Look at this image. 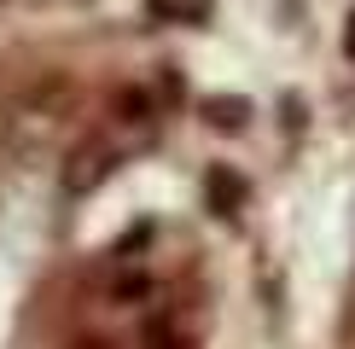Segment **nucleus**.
I'll use <instances>...</instances> for the list:
<instances>
[{
  "label": "nucleus",
  "mask_w": 355,
  "mask_h": 349,
  "mask_svg": "<svg viewBox=\"0 0 355 349\" xmlns=\"http://www.w3.org/2000/svg\"><path fill=\"white\" fill-rule=\"evenodd\" d=\"M111 169H116V152H111V145H99V140H87V145H76V157H70L64 186H70V193H94Z\"/></svg>",
  "instance_id": "1"
},
{
  "label": "nucleus",
  "mask_w": 355,
  "mask_h": 349,
  "mask_svg": "<svg viewBox=\"0 0 355 349\" xmlns=\"http://www.w3.org/2000/svg\"><path fill=\"white\" fill-rule=\"evenodd\" d=\"M116 111H123V123H146V116H152V99H146L140 87H123V93H116Z\"/></svg>",
  "instance_id": "6"
},
{
  "label": "nucleus",
  "mask_w": 355,
  "mask_h": 349,
  "mask_svg": "<svg viewBox=\"0 0 355 349\" xmlns=\"http://www.w3.org/2000/svg\"><path fill=\"white\" fill-rule=\"evenodd\" d=\"M344 53L355 58V12H349V29H344Z\"/></svg>",
  "instance_id": "9"
},
{
  "label": "nucleus",
  "mask_w": 355,
  "mask_h": 349,
  "mask_svg": "<svg viewBox=\"0 0 355 349\" xmlns=\"http://www.w3.org/2000/svg\"><path fill=\"white\" fill-rule=\"evenodd\" d=\"M204 204H210L216 222H239V210H245V181H239L227 163H216L210 174H204Z\"/></svg>",
  "instance_id": "2"
},
{
  "label": "nucleus",
  "mask_w": 355,
  "mask_h": 349,
  "mask_svg": "<svg viewBox=\"0 0 355 349\" xmlns=\"http://www.w3.org/2000/svg\"><path fill=\"white\" fill-rule=\"evenodd\" d=\"M204 116H210V128H245L250 123V105L245 99H227V93H216V99H204Z\"/></svg>",
  "instance_id": "3"
},
{
  "label": "nucleus",
  "mask_w": 355,
  "mask_h": 349,
  "mask_svg": "<svg viewBox=\"0 0 355 349\" xmlns=\"http://www.w3.org/2000/svg\"><path fill=\"white\" fill-rule=\"evenodd\" d=\"M146 239H152V222H140V227H128L123 239H116V256H128V251H140Z\"/></svg>",
  "instance_id": "7"
},
{
  "label": "nucleus",
  "mask_w": 355,
  "mask_h": 349,
  "mask_svg": "<svg viewBox=\"0 0 355 349\" xmlns=\"http://www.w3.org/2000/svg\"><path fill=\"white\" fill-rule=\"evenodd\" d=\"M70 349H116V343L105 338V332H87V338H76V343H70Z\"/></svg>",
  "instance_id": "8"
},
{
  "label": "nucleus",
  "mask_w": 355,
  "mask_h": 349,
  "mask_svg": "<svg viewBox=\"0 0 355 349\" xmlns=\"http://www.w3.org/2000/svg\"><path fill=\"white\" fill-rule=\"evenodd\" d=\"M152 297V274H116L111 280V303H146Z\"/></svg>",
  "instance_id": "5"
},
{
  "label": "nucleus",
  "mask_w": 355,
  "mask_h": 349,
  "mask_svg": "<svg viewBox=\"0 0 355 349\" xmlns=\"http://www.w3.org/2000/svg\"><path fill=\"white\" fill-rule=\"evenodd\" d=\"M140 349H192V338L181 326H175V320H146V332H140Z\"/></svg>",
  "instance_id": "4"
}]
</instances>
